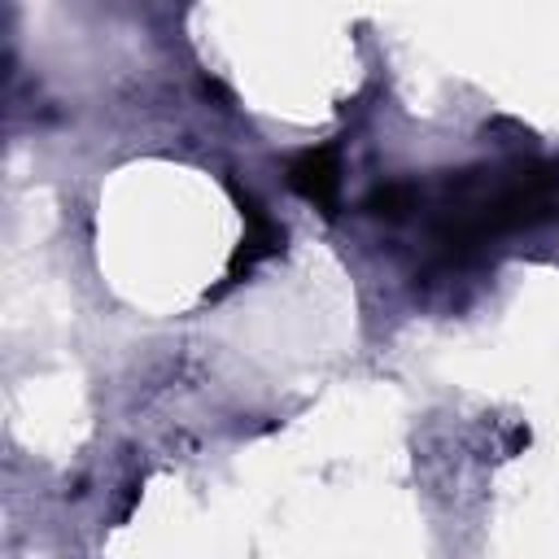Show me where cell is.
Returning a JSON list of instances; mask_svg holds the SVG:
<instances>
[{"instance_id":"3","label":"cell","mask_w":559,"mask_h":559,"mask_svg":"<svg viewBox=\"0 0 559 559\" xmlns=\"http://www.w3.org/2000/svg\"><path fill=\"white\" fill-rule=\"evenodd\" d=\"M240 210H245V240H240V249H236V258H231V280L240 275V266L249 271L253 262H262V258H271L275 249H280V227L245 197L240 201Z\"/></svg>"},{"instance_id":"1","label":"cell","mask_w":559,"mask_h":559,"mask_svg":"<svg viewBox=\"0 0 559 559\" xmlns=\"http://www.w3.org/2000/svg\"><path fill=\"white\" fill-rule=\"evenodd\" d=\"M419 210H428L432 240L445 253H467L502 231H520L559 214V162H502L476 166L437 188L428 201L419 188Z\"/></svg>"},{"instance_id":"2","label":"cell","mask_w":559,"mask_h":559,"mask_svg":"<svg viewBox=\"0 0 559 559\" xmlns=\"http://www.w3.org/2000/svg\"><path fill=\"white\" fill-rule=\"evenodd\" d=\"M288 183L314 201L323 214H336V192H341V166L332 148H306L301 157H293L288 166Z\"/></svg>"}]
</instances>
